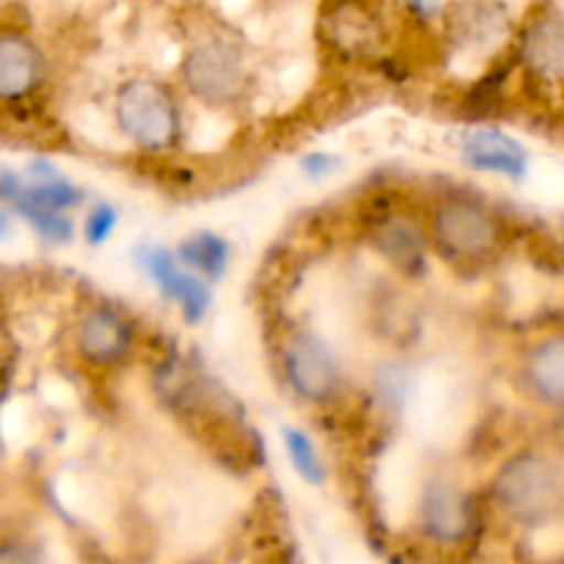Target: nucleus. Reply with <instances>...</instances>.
<instances>
[{"mask_svg": "<svg viewBox=\"0 0 564 564\" xmlns=\"http://www.w3.org/2000/svg\"><path fill=\"white\" fill-rule=\"evenodd\" d=\"M494 501L510 521L521 527H543L560 516L564 505L560 468L549 457L521 452L496 474Z\"/></svg>", "mask_w": 564, "mask_h": 564, "instance_id": "f257e3e1", "label": "nucleus"}, {"mask_svg": "<svg viewBox=\"0 0 564 564\" xmlns=\"http://www.w3.org/2000/svg\"><path fill=\"white\" fill-rule=\"evenodd\" d=\"M116 124L135 147L165 152L180 143L182 113L165 83L135 77L116 94Z\"/></svg>", "mask_w": 564, "mask_h": 564, "instance_id": "f03ea898", "label": "nucleus"}, {"mask_svg": "<svg viewBox=\"0 0 564 564\" xmlns=\"http://www.w3.org/2000/svg\"><path fill=\"white\" fill-rule=\"evenodd\" d=\"M433 240L449 259L482 262L494 257L505 242V224L477 198L452 196L435 207Z\"/></svg>", "mask_w": 564, "mask_h": 564, "instance_id": "7ed1b4c3", "label": "nucleus"}, {"mask_svg": "<svg viewBox=\"0 0 564 564\" xmlns=\"http://www.w3.org/2000/svg\"><path fill=\"white\" fill-rule=\"evenodd\" d=\"M182 80L204 105L226 108L246 97L248 66L237 44L226 39H204L182 61Z\"/></svg>", "mask_w": 564, "mask_h": 564, "instance_id": "20e7f679", "label": "nucleus"}, {"mask_svg": "<svg viewBox=\"0 0 564 564\" xmlns=\"http://www.w3.org/2000/svg\"><path fill=\"white\" fill-rule=\"evenodd\" d=\"M323 42L345 61L375 58L386 44V25L372 0H325Z\"/></svg>", "mask_w": 564, "mask_h": 564, "instance_id": "39448f33", "label": "nucleus"}, {"mask_svg": "<svg viewBox=\"0 0 564 564\" xmlns=\"http://www.w3.org/2000/svg\"><path fill=\"white\" fill-rule=\"evenodd\" d=\"M284 372L295 394L308 402L334 400L341 386V369L334 350L308 330H301L286 341Z\"/></svg>", "mask_w": 564, "mask_h": 564, "instance_id": "423d86ee", "label": "nucleus"}, {"mask_svg": "<svg viewBox=\"0 0 564 564\" xmlns=\"http://www.w3.org/2000/svg\"><path fill=\"white\" fill-rule=\"evenodd\" d=\"M44 53L20 31H0V102H20L44 83Z\"/></svg>", "mask_w": 564, "mask_h": 564, "instance_id": "0eeeda50", "label": "nucleus"}, {"mask_svg": "<svg viewBox=\"0 0 564 564\" xmlns=\"http://www.w3.org/2000/svg\"><path fill=\"white\" fill-rule=\"evenodd\" d=\"M143 264H147L149 279L160 286V292L171 303H176L182 308L187 323H198L207 314L213 292H209V286L198 275L182 270L176 264L174 253L165 251V248H149L147 257H143Z\"/></svg>", "mask_w": 564, "mask_h": 564, "instance_id": "6e6552de", "label": "nucleus"}, {"mask_svg": "<svg viewBox=\"0 0 564 564\" xmlns=\"http://www.w3.org/2000/svg\"><path fill=\"white\" fill-rule=\"evenodd\" d=\"M419 518H422L424 532L446 545L460 543L474 529L471 499L463 490H457L455 485L446 482L430 485L427 494L422 496Z\"/></svg>", "mask_w": 564, "mask_h": 564, "instance_id": "1a4fd4ad", "label": "nucleus"}, {"mask_svg": "<svg viewBox=\"0 0 564 564\" xmlns=\"http://www.w3.org/2000/svg\"><path fill=\"white\" fill-rule=\"evenodd\" d=\"M132 328L119 312L108 306H97L77 325V350L88 364L113 367L130 352Z\"/></svg>", "mask_w": 564, "mask_h": 564, "instance_id": "9d476101", "label": "nucleus"}, {"mask_svg": "<svg viewBox=\"0 0 564 564\" xmlns=\"http://www.w3.org/2000/svg\"><path fill=\"white\" fill-rule=\"evenodd\" d=\"M521 61L543 80H564V17L560 11H540L521 33Z\"/></svg>", "mask_w": 564, "mask_h": 564, "instance_id": "9b49d317", "label": "nucleus"}, {"mask_svg": "<svg viewBox=\"0 0 564 564\" xmlns=\"http://www.w3.org/2000/svg\"><path fill=\"white\" fill-rule=\"evenodd\" d=\"M463 160L477 171L521 180L527 174V149L499 130H471L463 138Z\"/></svg>", "mask_w": 564, "mask_h": 564, "instance_id": "f8f14e48", "label": "nucleus"}, {"mask_svg": "<svg viewBox=\"0 0 564 564\" xmlns=\"http://www.w3.org/2000/svg\"><path fill=\"white\" fill-rule=\"evenodd\" d=\"M523 380L543 405L564 411V336H549L529 350Z\"/></svg>", "mask_w": 564, "mask_h": 564, "instance_id": "ddd939ff", "label": "nucleus"}, {"mask_svg": "<svg viewBox=\"0 0 564 564\" xmlns=\"http://www.w3.org/2000/svg\"><path fill=\"white\" fill-rule=\"evenodd\" d=\"M182 264L198 270V273L209 275V279H220L229 268V246L224 237L213 235V231H198L191 240H185L176 251Z\"/></svg>", "mask_w": 564, "mask_h": 564, "instance_id": "4468645a", "label": "nucleus"}, {"mask_svg": "<svg viewBox=\"0 0 564 564\" xmlns=\"http://www.w3.org/2000/svg\"><path fill=\"white\" fill-rule=\"evenodd\" d=\"M505 22L501 9H496L494 3H482V0L457 6L455 14H452V28H455V36L460 42H488V39L499 36Z\"/></svg>", "mask_w": 564, "mask_h": 564, "instance_id": "2eb2a0df", "label": "nucleus"}, {"mask_svg": "<svg viewBox=\"0 0 564 564\" xmlns=\"http://www.w3.org/2000/svg\"><path fill=\"white\" fill-rule=\"evenodd\" d=\"M378 248L394 262L416 264L424 257V237L408 220H389L378 231Z\"/></svg>", "mask_w": 564, "mask_h": 564, "instance_id": "dca6fc26", "label": "nucleus"}, {"mask_svg": "<svg viewBox=\"0 0 564 564\" xmlns=\"http://www.w3.org/2000/svg\"><path fill=\"white\" fill-rule=\"evenodd\" d=\"M284 446H286V455H290V463L295 466V471L301 474L303 482L323 485L325 466H323V457H319L317 446H314V441L308 438L306 433H301V430L286 427L284 430Z\"/></svg>", "mask_w": 564, "mask_h": 564, "instance_id": "f3484780", "label": "nucleus"}, {"mask_svg": "<svg viewBox=\"0 0 564 564\" xmlns=\"http://www.w3.org/2000/svg\"><path fill=\"white\" fill-rule=\"evenodd\" d=\"M17 202H31L39 204V207H50V209H69L75 204L83 202V193L77 191L75 185L61 180H47L42 185L33 187H22V193H17Z\"/></svg>", "mask_w": 564, "mask_h": 564, "instance_id": "a211bd4d", "label": "nucleus"}, {"mask_svg": "<svg viewBox=\"0 0 564 564\" xmlns=\"http://www.w3.org/2000/svg\"><path fill=\"white\" fill-rule=\"evenodd\" d=\"M20 213L36 226L39 235H44L47 240L64 242L72 237V224L69 218H64V209H50V207H39V204L31 202H17Z\"/></svg>", "mask_w": 564, "mask_h": 564, "instance_id": "6ab92c4d", "label": "nucleus"}, {"mask_svg": "<svg viewBox=\"0 0 564 564\" xmlns=\"http://www.w3.org/2000/svg\"><path fill=\"white\" fill-rule=\"evenodd\" d=\"M116 224H119L116 209L108 207V204H99V207H94L86 218V240L94 242V246H99V242H105L110 235H113Z\"/></svg>", "mask_w": 564, "mask_h": 564, "instance_id": "aec40b11", "label": "nucleus"}, {"mask_svg": "<svg viewBox=\"0 0 564 564\" xmlns=\"http://www.w3.org/2000/svg\"><path fill=\"white\" fill-rule=\"evenodd\" d=\"M336 165H339V160H336L334 154H308V158H303V171L312 176L330 174Z\"/></svg>", "mask_w": 564, "mask_h": 564, "instance_id": "412c9836", "label": "nucleus"}, {"mask_svg": "<svg viewBox=\"0 0 564 564\" xmlns=\"http://www.w3.org/2000/svg\"><path fill=\"white\" fill-rule=\"evenodd\" d=\"M408 3H411V9L416 11V14H422V17H433L435 11H438L441 0H408Z\"/></svg>", "mask_w": 564, "mask_h": 564, "instance_id": "4be33fe9", "label": "nucleus"}, {"mask_svg": "<svg viewBox=\"0 0 564 564\" xmlns=\"http://www.w3.org/2000/svg\"><path fill=\"white\" fill-rule=\"evenodd\" d=\"M9 235V215L0 213V237Z\"/></svg>", "mask_w": 564, "mask_h": 564, "instance_id": "5701e85b", "label": "nucleus"}]
</instances>
